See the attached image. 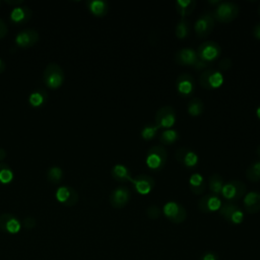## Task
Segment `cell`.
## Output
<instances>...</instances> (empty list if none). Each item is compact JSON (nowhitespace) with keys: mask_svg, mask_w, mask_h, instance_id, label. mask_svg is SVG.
Here are the masks:
<instances>
[{"mask_svg":"<svg viewBox=\"0 0 260 260\" xmlns=\"http://www.w3.org/2000/svg\"><path fill=\"white\" fill-rule=\"evenodd\" d=\"M253 36H254L256 39L260 40V23H257V24L254 26V28H253Z\"/></svg>","mask_w":260,"mask_h":260,"instance_id":"obj_41","label":"cell"},{"mask_svg":"<svg viewBox=\"0 0 260 260\" xmlns=\"http://www.w3.org/2000/svg\"><path fill=\"white\" fill-rule=\"evenodd\" d=\"M23 224H24V228H26L27 230H30L32 228L36 226V220L34 217L31 216H27L24 220H23Z\"/></svg>","mask_w":260,"mask_h":260,"instance_id":"obj_38","label":"cell"},{"mask_svg":"<svg viewBox=\"0 0 260 260\" xmlns=\"http://www.w3.org/2000/svg\"><path fill=\"white\" fill-rule=\"evenodd\" d=\"M160 209L157 205H150L146 209V215L150 219H157L160 216Z\"/></svg>","mask_w":260,"mask_h":260,"instance_id":"obj_35","label":"cell"},{"mask_svg":"<svg viewBox=\"0 0 260 260\" xmlns=\"http://www.w3.org/2000/svg\"><path fill=\"white\" fill-rule=\"evenodd\" d=\"M4 68H5V64H4V62L0 59V73H2V72H3Z\"/></svg>","mask_w":260,"mask_h":260,"instance_id":"obj_43","label":"cell"},{"mask_svg":"<svg viewBox=\"0 0 260 260\" xmlns=\"http://www.w3.org/2000/svg\"><path fill=\"white\" fill-rule=\"evenodd\" d=\"M256 115H257V117L260 119V106H258L257 109H256Z\"/></svg>","mask_w":260,"mask_h":260,"instance_id":"obj_45","label":"cell"},{"mask_svg":"<svg viewBox=\"0 0 260 260\" xmlns=\"http://www.w3.org/2000/svg\"><path fill=\"white\" fill-rule=\"evenodd\" d=\"M168 152L161 145H154L150 147L146 154V165L152 171H159L167 162Z\"/></svg>","mask_w":260,"mask_h":260,"instance_id":"obj_1","label":"cell"},{"mask_svg":"<svg viewBox=\"0 0 260 260\" xmlns=\"http://www.w3.org/2000/svg\"><path fill=\"white\" fill-rule=\"evenodd\" d=\"M165 216L173 223H181L187 218V211L183 205L175 201H169L164 205Z\"/></svg>","mask_w":260,"mask_h":260,"instance_id":"obj_5","label":"cell"},{"mask_svg":"<svg viewBox=\"0 0 260 260\" xmlns=\"http://www.w3.org/2000/svg\"><path fill=\"white\" fill-rule=\"evenodd\" d=\"M218 212L231 224H240L244 220L243 211L238 205L232 202L222 203Z\"/></svg>","mask_w":260,"mask_h":260,"instance_id":"obj_6","label":"cell"},{"mask_svg":"<svg viewBox=\"0 0 260 260\" xmlns=\"http://www.w3.org/2000/svg\"><path fill=\"white\" fill-rule=\"evenodd\" d=\"M48 95H47V92H45L44 90H41V89H38V90H35L34 92H31L29 94V103L31 106L34 107H39L41 105H43L46 100H47Z\"/></svg>","mask_w":260,"mask_h":260,"instance_id":"obj_30","label":"cell"},{"mask_svg":"<svg viewBox=\"0 0 260 260\" xmlns=\"http://www.w3.org/2000/svg\"><path fill=\"white\" fill-rule=\"evenodd\" d=\"M189 186H190L191 191L195 195H201L206 190V182H205L204 178L198 173H194L190 176Z\"/></svg>","mask_w":260,"mask_h":260,"instance_id":"obj_21","label":"cell"},{"mask_svg":"<svg viewBox=\"0 0 260 260\" xmlns=\"http://www.w3.org/2000/svg\"><path fill=\"white\" fill-rule=\"evenodd\" d=\"M244 207L245 210L250 213L254 214L260 211V192L258 191H251L247 193L244 197Z\"/></svg>","mask_w":260,"mask_h":260,"instance_id":"obj_20","label":"cell"},{"mask_svg":"<svg viewBox=\"0 0 260 260\" xmlns=\"http://www.w3.org/2000/svg\"><path fill=\"white\" fill-rule=\"evenodd\" d=\"M196 53H197L198 58L209 63L210 61H212L220 56L221 49L216 42L206 41L199 45Z\"/></svg>","mask_w":260,"mask_h":260,"instance_id":"obj_9","label":"cell"},{"mask_svg":"<svg viewBox=\"0 0 260 260\" xmlns=\"http://www.w3.org/2000/svg\"><path fill=\"white\" fill-rule=\"evenodd\" d=\"M175 158L180 165L188 168L195 167L199 160L197 154L186 147H179L175 152Z\"/></svg>","mask_w":260,"mask_h":260,"instance_id":"obj_15","label":"cell"},{"mask_svg":"<svg viewBox=\"0 0 260 260\" xmlns=\"http://www.w3.org/2000/svg\"><path fill=\"white\" fill-rule=\"evenodd\" d=\"M20 221L13 215L7 212L0 214V230L9 234H16L20 231Z\"/></svg>","mask_w":260,"mask_h":260,"instance_id":"obj_18","label":"cell"},{"mask_svg":"<svg viewBox=\"0 0 260 260\" xmlns=\"http://www.w3.org/2000/svg\"><path fill=\"white\" fill-rule=\"evenodd\" d=\"M130 182L133 184L137 193L141 195L148 194L154 187V180L148 175H138L135 178H131Z\"/></svg>","mask_w":260,"mask_h":260,"instance_id":"obj_14","label":"cell"},{"mask_svg":"<svg viewBox=\"0 0 260 260\" xmlns=\"http://www.w3.org/2000/svg\"><path fill=\"white\" fill-rule=\"evenodd\" d=\"M6 2H7V3H10V4H17V3H22V1H21V0H18V1H9V0H7Z\"/></svg>","mask_w":260,"mask_h":260,"instance_id":"obj_44","label":"cell"},{"mask_svg":"<svg viewBox=\"0 0 260 260\" xmlns=\"http://www.w3.org/2000/svg\"><path fill=\"white\" fill-rule=\"evenodd\" d=\"M179 138V133L175 129H166L165 131L161 132L159 136V141L164 145H169L174 142H176Z\"/></svg>","mask_w":260,"mask_h":260,"instance_id":"obj_28","label":"cell"},{"mask_svg":"<svg viewBox=\"0 0 260 260\" xmlns=\"http://www.w3.org/2000/svg\"><path fill=\"white\" fill-rule=\"evenodd\" d=\"M13 178V173L11 169L4 162H0V183L6 184L10 182Z\"/></svg>","mask_w":260,"mask_h":260,"instance_id":"obj_32","label":"cell"},{"mask_svg":"<svg viewBox=\"0 0 260 260\" xmlns=\"http://www.w3.org/2000/svg\"><path fill=\"white\" fill-rule=\"evenodd\" d=\"M246 177L251 182L260 181V160L253 161L252 164H250L246 171Z\"/></svg>","mask_w":260,"mask_h":260,"instance_id":"obj_29","label":"cell"},{"mask_svg":"<svg viewBox=\"0 0 260 260\" xmlns=\"http://www.w3.org/2000/svg\"><path fill=\"white\" fill-rule=\"evenodd\" d=\"M7 30H8L7 25H6L5 22L0 18V39L3 38V37L7 34Z\"/></svg>","mask_w":260,"mask_h":260,"instance_id":"obj_40","label":"cell"},{"mask_svg":"<svg viewBox=\"0 0 260 260\" xmlns=\"http://www.w3.org/2000/svg\"><path fill=\"white\" fill-rule=\"evenodd\" d=\"M131 197V193L127 187L120 186L115 188L110 194V204L114 208H122L128 204Z\"/></svg>","mask_w":260,"mask_h":260,"instance_id":"obj_12","label":"cell"},{"mask_svg":"<svg viewBox=\"0 0 260 260\" xmlns=\"http://www.w3.org/2000/svg\"><path fill=\"white\" fill-rule=\"evenodd\" d=\"M39 40V34L32 28H26L19 31L15 37V43L22 48H28Z\"/></svg>","mask_w":260,"mask_h":260,"instance_id":"obj_19","label":"cell"},{"mask_svg":"<svg viewBox=\"0 0 260 260\" xmlns=\"http://www.w3.org/2000/svg\"><path fill=\"white\" fill-rule=\"evenodd\" d=\"M200 260H218V256L214 252H205L200 257Z\"/></svg>","mask_w":260,"mask_h":260,"instance_id":"obj_37","label":"cell"},{"mask_svg":"<svg viewBox=\"0 0 260 260\" xmlns=\"http://www.w3.org/2000/svg\"><path fill=\"white\" fill-rule=\"evenodd\" d=\"M232 60L229 58V57H225V58H223L219 63H218V67L221 69V70H223V71H225V70H228V69H230L231 67H232Z\"/></svg>","mask_w":260,"mask_h":260,"instance_id":"obj_36","label":"cell"},{"mask_svg":"<svg viewBox=\"0 0 260 260\" xmlns=\"http://www.w3.org/2000/svg\"><path fill=\"white\" fill-rule=\"evenodd\" d=\"M223 83L222 74L213 69L204 70L199 76V84L204 89H214L219 87Z\"/></svg>","mask_w":260,"mask_h":260,"instance_id":"obj_7","label":"cell"},{"mask_svg":"<svg viewBox=\"0 0 260 260\" xmlns=\"http://www.w3.org/2000/svg\"><path fill=\"white\" fill-rule=\"evenodd\" d=\"M111 174H112V177L118 182L124 183V182L130 181L131 179L129 170L124 165H121V164L115 165L111 171Z\"/></svg>","mask_w":260,"mask_h":260,"instance_id":"obj_24","label":"cell"},{"mask_svg":"<svg viewBox=\"0 0 260 260\" xmlns=\"http://www.w3.org/2000/svg\"><path fill=\"white\" fill-rule=\"evenodd\" d=\"M175 6H176L177 12L181 16L185 17L190 15L193 12V10L196 7V1L195 0H178L176 1Z\"/></svg>","mask_w":260,"mask_h":260,"instance_id":"obj_23","label":"cell"},{"mask_svg":"<svg viewBox=\"0 0 260 260\" xmlns=\"http://www.w3.org/2000/svg\"><path fill=\"white\" fill-rule=\"evenodd\" d=\"M259 16H260V6H259Z\"/></svg>","mask_w":260,"mask_h":260,"instance_id":"obj_47","label":"cell"},{"mask_svg":"<svg viewBox=\"0 0 260 260\" xmlns=\"http://www.w3.org/2000/svg\"><path fill=\"white\" fill-rule=\"evenodd\" d=\"M256 153H257V155L260 157V145L257 147V149H256Z\"/></svg>","mask_w":260,"mask_h":260,"instance_id":"obj_46","label":"cell"},{"mask_svg":"<svg viewBox=\"0 0 260 260\" xmlns=\"http://www.w3.org/2000/svg\"><path fill=\"white\" fill-rule=\"evenodd\" d=\"M221 204H222L221 200L217 195L209 193V194L203 195L199 199L198 208L200 211H202L204 213H210V212L219 210Z\"/></svg>","mask_w":260,"mask_h":260,"instance_id":"obj_13","label":"cell"},{"mask_svg":"<svg viewBox=\"0 0 260 260\" xmlns=\"http://www.w3.org/2000/svg\"><path fill=\"white\" fill-rule=\"evenodd\" d=\"M246 185L242 181L232 180L224 183L221 190V195L229 201H236L241 199L246 194Z\"/></svg>","mask_w":260,"mask_h":260,"instance_id":"obj_4","label":"cell"},{"mask_svg":"<svg viewBox=\"0 0 260 260\" xmlns=\"http://www.w3.org/2000/svg\"><path fill=\"white\" fill-rule=\"evenodd\" d=\"M30 16H31V10L27 6H23V7L17 6L13 8L10 13L11 20L18 24H22L26 22L30 18Z\"/></svg>","mask_w":260,"mask_h":260,"instance_id":"obj_22","label":"cell"},{"mask_svg":"<svg viewBox=\"0 0 260 260\" xmlns=\"http://www.w3.org/2000/svg\"><path fill=\"white\" fill-rule=\"evenodd\" d=\"M5 156H6V152H5V150H4L3 148H1V147H0V160H2Z\"/></svg>","mask_w":260,"mask_h":260,"instance_id":"obj_42","label":"cell"},{"mask_svg":"<svg viewBox=\"0 0 260 260\" xmlns=\"http://www.w3.org/2000/svg\"><path fill=\"white\" fill-rule=\"evenodd\" d=\"M177 91L182 96H190L195 89V82L193 77L188 73L180 74L175 82Z\"/></svg>","mask_w":260,"mask_h":260,"instance_id":"obj_11","label":"cell"},{"mask_svg":"<svg viewBox=\"0 0 260 260\" xmlns=\"http://www.w3.org/2000/svg\"><path fill=\"white\" fill-rule=\"evenodd\" d=\"M214 28V18L211 13L207 12L199 16L194 24V30L197 37L206 38Z\"/></svg>","mask_w":260,"mask_h":260,"instance_id":"obj_10","label":"cell"},{"mask_svg":"<svg viewBox=\"0 0 260 260\" xmlns=\"http://www.w3.org/2000/svg\"><path fill=\"white\" fill-rule=\"evenodd\" d=\"M207 66H208V62L203 61V60H201V59L199 58V59L197 60V62L194 64L193 67H194L196 70H202V69H205V70H206Z\"/></svg>","mask_w":260,"mask_h":260,"instance_id":"obj_39","label":"cell"},{"mask_svg":"<svg viewBox=\"0 0 260 260\" xmlns=\"http://www.w3.org/2000/svg\"><path fill=\"white\" fill-rule=\"evenodd\" d=\"M190 24L187 20L181 19L176 26V36L178 39H184L189 35Z\"/></svg>","mask_w":260,"mask_h":260,"instance_id":"obj_31","label":"cell"},{"mask_svg":"<svg viewBox=\"0 0 260 260\" xmlns=\"http://www.w3.org/2000/svg\"><path fill=\"white\" fill-rule=\"evenodd\" d=\"M188 113L189 115L193 116V117H197L200 116L203 113L204 110V104L203 102L198 99V98H193L191 99V101L188 103V107H187Z\"/></svg>","mask_w":260,"mask_h":260,"instance_id":"obj_27","label":"cell"},{"mask_svg":"<svg viewBox=\"0 0 260 260\" xmlns=\"http://www.w3.org/2000/svg\"><path fill=\"white\" fill-rule=\"evenodd\" d=\"M89 10L96 16H103L108 11V4L102 0H91L87 2Z\"/></svg>","mask_w":260,"mask_h":260,"instance_id":"obj_26","label":"cell"},{"mask_svg":"<svg viewBox=\"0 0 260 260\" xmlns=\"http://www.w3.org/2000/svg\"><path fill=\"white\" fill-rule=\"evenodd\" d=\"M240 7L234 2H220L214 9L212 16L220 22L233 21L239 14Z\"/></svg>","mask_w":260,"mask_h":260,"instance_id":"obj_3","label":"cell"},{"mask_svg":"<svg viewBox=\"0 0 260 260\" xmlns=\"http://www.w3.org/2000/svg\"><path fill=\"white\" fill-rule=\"evenodd\" d=\"M56 198L59 202L71 206L77 203L78 194L74 188L69 186H61L56 191Z\"/></svg>","mask_w":260,"mask_h":260,"instance_id":"obj_17","label":"cell"},{"mask_svg":"<svg viewBox=\"0 0 260 260\" xmlns=\"http://www.w3.org/2000/svg\"><path fill=\"white\" fill-rule=\"evenodd\" d=\"M175 62L179 65L194 66L199 59L197 53L191 48H181L175 53Z\"/></svg>","mask_w":260,"mask_h":260,"instance_id":"obj_16","label":"cell"},{"mask_svg":"<svg viewBox=\"0 0 260 260\" xmlns=\"http://www.w3.org/2000/svg\"><path fill=\"white\" fill-rule=\"evenodd\" d=\"M43 79L48 87L57 88L64 81V71L57 63H49L44 70Z\"/></svg>","mask_w":260,"mask_h":260,"instance_id":"obj_2","label":"cell"},{"mask_svg":"<svg viewBox=\"0 0 260 260\" xmlns=\"http://www.w3.org/2000/svg\"><path fill=\"white\" fill-rule=\"evenodd\" d=\"M158 130H159V128L156 125H147L142 128L140 134L143 139L151 140L156 136Z\"/></svg>","mask_w":260,"mask_h":260,"instance_id":"obj_33","label":"cell"},{"mask_svg":"<svg viewBox=\"0 0 260 260\" xmlns=\"http://www.w3.org/2000/svg\"><path fill=\"white\" fill-rule=\"evenodd\" d=\"M62 175H63V172L62 170L59 168V167H52L48 170L47 172V176H48V179L49 181H51L52 183H57L61 180L62 178Z\"/></svg>","mask_w":260,"mask_h":260,"instance_id":"obj_34","label":"cell"},{"mask_svg":"<svg viewBox=\"0 0 260 260\" xmlns=\"http://www.w3.org/2000/svg\"><path fill=\"white\" fill-rule=\"evenodd\" d=\"M224 185V180L219 174H213L208 179V187L212 194L219 195L221 194L222 187Z\"/></svg>","mask_w":260,"mask_h":260,"instance_id":"obj_25","label":"cell"},{"mask_svg":"<svg viewBox=\"0 0 260 260\" xmlns=\"http://www.w3.org/2000/svg\"><path fill=\"white\" fill-rule=\"evenodd\" d=\"M154 121L159 129H170L176 122V111L172 106H164L156 111Z\"/></svg>","mask_w":260,"mask_h":260,"instance_id":"obj_8","label":"cell"}]
</instances>
